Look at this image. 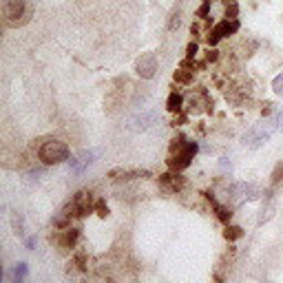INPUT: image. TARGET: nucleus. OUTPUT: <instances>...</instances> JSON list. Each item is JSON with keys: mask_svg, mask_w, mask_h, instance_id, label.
<instances>
[{"mask_svg": "<svg viewBox=\"0 0 283 283\" xmlns=\"http://www.w3.org/2000/svg\"><path fill=\"white\" fill-rule=\"evenodd\" d=\"M157 117V115L155 113H144V115H137L135 119H133V128H137V131H140V128H148L150 124H153V119Z\"/></svg>", "mask_w": 283, "mask_h": 283, "instance_id": "obj_10", "label": "nucleus"}, {"mask_svg": "<svg viewBox=\"0 0 283 283\" xmlns=\"http://www.w3.org/2000/svg\"><path fill=\"white\" fill-rule=\"evenodd\" d=\"M195 153H197V142H188V144H186L179 153L170 155V159H168V166L175 168V170H184L186 166H190V159L195 157Z\"/></svg>", "mask_w": 283, "mask_h": 283, "instance_id": "obj_3", "label": "nucleus"}, {"mask_svg": "<svg viewBox=\"0 0 283 283\" xmlns=\"http://www.w3.org/2000/svg\"><path fill=\"white\" fill-rule=\"evenodd\" d=\"M137 177H142V179L150 177V170H144V168H111L109 170L111 181H131Z\"/></svg>", "mask_w": 283, "mask_h": 283, "instance_id": "obj_5", "label": "nucleus"}, {"mask_svg": "<svg viewBox=\"0 0 283 283\" xmlns=\"http://www.w3.org/2000/svg\"><path fill=\"white\" fill-rule=\"evenodd\" d=\"M179 25H181V20H179V13H177V16H172V20L168 22V29H170V31H175Z\"/></svg>", "mask_w": 283, "mask_h": 283, "instance_id": "obj_23", "label": "nucleus"}, {"mask_svg": "<svg viewBox=\"0 0 283 283\" xmlns=\"http://www.w3.org/2000/svg\"><path fill=\"white\" fill-rule=\"evenodd\" d=\"M197 51H199V49H197V44H195V42H190V44H188V49H186V57H188V60H193V57L197 56Z\"/></svg>", "mask_w": 283, "mask_h": 283, "instance_id": "obj_21", "label": "nucleus"}, {"mask_svg": "<svg viewBox=\"0 0 283 283\" xmlns=\"http://www.w3.org/2000/svg\"><path fill=\"white\" fill-rule=\"evenodd\" d=\"M181 95L179 93H170V95H168V102H166V106H168V111H170V113H177V111H181Z\"/></svg>", "mask_w": 283, "mask_h": 283, "instance_id": "obj_13", "label": "nucleus"}, {"mask_svg": "<svg viewBox=\"0 0 283 283\" xmlns=\"http://www.w3.org/2000/svg\"><path fill=\"white\" fill-rule=\"evenodd\" d=\"M11 228L18 237H25V221H22V217L18 212H11Z\"/></svg>", "mask_w": 283, "mask_h": 283, "instance_id": "obj_12", "label": "nucleus"}, {"mask_svg": "<svg viewBox=\"0 0 283 283\" xmlns=\"http://www.w3.org/2000/svg\"><path fill=\"white\" fill-rule=\"evenodd\" d=\"M2 16L9 25H20V18L29 16V9H27L25 0H2Z\"/></svg>", "mask_w": 283, "mask_h": 283, "instance_id": "obj_2", "label": "nucleus"}, {"mask_svg": "<svg viewBox=\"0 0 283 283\" xmlns=\"http://www.w3.org/2000/svg\"><path fill=\"white\" fill-rule=\"evenodd\" d=\"M25 246L29 248V250H33V248H35V237H29V239H27V241H25Z\"/></svg>", "mask_w": 283, "mask_h": 283, "instance_id": "obj_25", "label": "nucleus"}, {"mask_svg": "<svg viewBox=\"0 0 283 283\" xmlns=\"http://www.w3.org/2000/svg\"><path fill=\"white\" fill-rule=\"evenodd\" d=\"M237 29H239V22H237V20H228V18H226L224 22H219V25H217L215 29L210 31V33H208V44H212V47H215V44L219 42L221 38H226V35L234 33Z\"/></svg>", "mask_w": 283, "mask_h": 283, "instance_id": "obj_6", "label": "nucleus"}, {"mask_svg": "<svg viewBox=\"0 0 283 283\" xmlns=\"http://www.w3.org/2000/svg\"><path fill=\"white\" fill-rule=\"evenodd\" d=\"M208 9H210V0H203V4H201V9L197 11V16L199 18H206L208 16Z\"/></svg>", "mask_w": 283, "mask_h": 283, "instance_id": "obj_22", "label": "nucleus"}, {"mask_svg": "<svg viewBox=\"0 0 283 283\" xmlns=\"http://www.w3.org/2000/svg\"><path fill=\"white\" fill-rule=\"evenodd\" d=\"M95 210H97V215H100V217H106V212H109V210H106V206H104V201H97Z\"/></svg>", "mask_w": 283, "mask_h": 283, "instance_id": "obj_24", "label": "nucleus"}, {"mask_svg": "<svg viewBox=\"0 0 283 283\" xmlns=\"http://www.w3.org/2000/svg\"><path fill=\"white\" fill-rule=\"evenodd\" d=\"M135 71L142 80H150L157 71V56L155 53H142V57L135 62Z\"/></svg>", "mask_w": 283, "mask_h": 283, "instance_id": "obj_4", "label": "nucleus"}, {"mask_svg": "<svg viewBox=\"0 0 283 283\" xmlns=\"http://www.w3.org/2000/svg\"><path fill=\"white\" fill-rule=\"evenodd\" d=\"M281 179H283V162H279L277 166H274V170H272V184L277 186Z\"/></svg>", "mask_w": 283, "mask_h": 283, "instance_id": "obj_18", "label": "nucleus"}, {"mask_svg": "<svg viewBox=\"0 0 283 283\" xmlns=\"http://www.w3.org/2000/svg\"><path fill=\"white\" fill-rule=\"evenodd\" d=\"M95 150H80L75 157H71L69 159V166H71V170L73 172H82L84 168H88L93 162H95Z\"/></svg>", "mask_w": 283, "mask_h": 283, "instance_id": "obj_7", "label": "nucleus"}, {"mask_svg": "<svg viewBox=\"0 0 283 283\" xmlns=\"http://www.w3.org/2000/svg\"><path fill=\"white\" fill-rule=\"evenodd\" d=\"M224 237L228 239V241H234V239L243 237V230L239 228V226H228V228L224 230Z\"/></svg>", "mask_w": 283, "mask_h": 283, "instance_id": "obj_15", "label": "nucleus"}, {"mask_svg": "<svg viewBox=\"0 0 283 283\" xmlns=\"http://www.w3.org/2000/svg\"><path fill=\"white\" fill-rule=\"evenodd\" d=\"M272 91L277 93V95H283V73L272 80Z\"/></svg>", "mask_w": 283, "mask_h": 283, "instance_id": "obj_20", "label": "nucleus"}, {"mask_svg": "<svg viewBox=\"0 0 283 283\" xmlns=\"http://www.w3.org/2000/svg\"><path fill=\"white\" fill-rule=\"evenodd\" d=\"M38 157L42 159V164H47V166H56V164H62L69 159V146L60 140H49L40 146Z\"/></svg>", "mask_w": 283, "mask_h": 283, "instance_id": "obj_1", "label": "nucleus"}, {"mask_svg": "<svg viewBox=\"0 0 283 283\" xmlns=\"http://www.w3.org/2000/svg\"><path fill=\"white\" fill-rule=\"evenodd\" d=\"M27 272H29V265H27V263H18L16 270H13V281L22 283L27 279Z\"/></svg>", "mask_w": 283, "mask_h": 283, "instance_id": "obj_14", "label": "nucleus"}, {"mask_svg": "<svg viewBox=\"0 0 283 283\" xmlns=\"http://www.w3.org/2000/svg\"><path fill=\"white\" fill-rule=\"evenodd\" d=\"M208 60H210V62H212V60H217V51H215V49H212V51L208 53Z\"/></svg>", "mask_w": 283, "mask_h": 283, "instance_id": "obj_26", "label": "nucleus"}, {"mask_svg": "<svg viewBox=\"0 0 283 283\" xmlns=\"http://www.w3.org/2000/svg\"><path fill=\"white\" fill-rule=\"evenodd\" d=\"M270 135H272V128H252L250 133L243 135V142H246L248 146H252V148H256V146L263 144Z\"/></svg>", "mask_w": 283, "mask_h": 283, "instance_id": "obj_8", "label": "nucleus"}, {"mask_svg": "<svg viewBox=\"0 0 283 283\" xmlns=\"http://www.w3.org/2000/svg\"><path fill=\"white\" fill-rule=\"evenodd\" d=\"M237 13H239L237 0H230L228 7H226V18H228V20H237Z\"/></svg>", "mask_w": 283, "mask_h": 283, "instance_id": "obj_17", "label": "nucleus"}, {"mask_svg": "<svg viewBox=\"0 0 283 283\" xmlns=\"http://www.w3.org/2000/svg\"><path fill=\"white\" fill-rule=\"evenodd\" d=\"M190 78H193V75H190V71H186V69H179L175 73V80H177V82H181V84H188Z\"/></svg>", "mask_w": 283, "mask_h": 283, "instance_id": "obj_19", "label": "nucleus"}, {"mask_svg": "<svg viewBox=\"0 0 283 283\" xmlns=\"http://www.w3.org/2000/svg\"><path fill=\"white\" fill-rule=\"evenodd\" d=\"M162 184L168 186L172 193H177V190L184 188L186 179H184V175H179V172H177V175H162Z\"/></svg>", "mask_w": 283, "mask_h": 283, "instance_id": "obj_9", "label": "nucleus"}, {"mask_svg": "<svg viewBox=\"0 0 283 283\" xmlns=\"http://www.w3.org/2000/svg\"><path fill=\"white\" fill-rule=\"evenodd\" d=\"M78 237H80V230H78V228L64 230V237L60 239V243H62L64 248H73V246H75V241H78Z\"/></svg>", "mask_w": 283, "mask_h": 283, "instance_id": "obj_11", "label": "nucleus"}, {"mask_svg": "<svg viewBox=\"0 0 283 283\" xmlns=\"http://www.w3.org/2000/svg\"><path fill=\"white\" fill-rule=\"evenodd\" d=\"M210 201H212V206H215V210H217V217H219L221 221H228L232 212H230V210H228V208H226V206H221V203H217V201H215V199H212V197H210Z\"/></svg>", "mask_w": 283, "mask_h": 283, "instance_id": "obj_16", "label": "nucleus"}]
</instances>
